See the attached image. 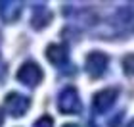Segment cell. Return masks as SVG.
<instances>
[{
  "label": "cell",
  "instance_id": "obj_13",
  "mask_svg": "<svg viewBox=\"0 0 134 127\" xmlns=\"http://www.w3.org/2000/svg\"><path fill=\"white\" fill-rule=\"evenodd\" d=\"M126 127H134V119H132L130 123H126Z\"/></svg>",
  "mask_w": 134,
  "mask_h": 127
},
{
  "label": "cell",
  "instance_id": "obj_7",
  "mask_svg": "<svg viewBox=\"0 0 134 127\" xmlns=\"http://www.w3.org/2000/svg\"><path fill=\"white\" fill-rule=\"evenodd\" d=\"M46 58L50 60L54 65L62 68V65L67 62V48L62 44H48L46 48Z\"/></svg>",
  "mask_w": 134,
  "mask_h": 127
},
{
  "label": "cell",
  "instance_id": "obj_11",
  "mask_svg": "<svg viewBox=\"0 0 134 127\" xmlns=\"http://www.w3.org/2000/svg\"><path fill=\"white\" fill-rule=\"evenodd\" d=\"M2 123H4V112L0 110V127H2Z\"/></svg>",
  "mask_w": 134,
  "mask_h": 127
},
{
  "label": "cell",
  "instance_id": "obj_1",
  "mask_svg": "<svg viewBox=\"0 0 134 127\" xmlns=\"http://www.w3.org/2000/svg\"><path fill=\"white\" fill-rule=\"evenodd\" d=\"M58 108L62 114H81L82 104L75 87H65L58 96Z\"/></svg>",
  "mask_w": 134,
  "mask_h": 127
},
{
  "label": "cell",
  "instance_id": "obj_10",
  "mask_svg": "<svg viewBox=\"0 0 134 127\" xmlns=\"http://www.w3.org/2000/svg\"><path fill=\"white\" fill-rule=\"evenodd\" d=\"M35 127H54V119L50 116H42L35 121Z\"/></svg>",
  "mask_w": 134,
  "mask_h": 127
},
{
  "label": "cell",
  "instance_id": "obj_9",
  "mask_svg": "<svg viewBox=\"0 0 134 127\" xmlns=\"http://www.w3.org/2000/svg\"><path fill=\"white\" fill-rule=\"evenodd\" d=\"M123 71L126 75H134V54H126L123 58Z\"/></svg>",
  "mask_w": 134,
  "mask_h": 127
},
{
  "label": "cell",
  "instance_id": "obj_3",
  "mask_svg": "<svg viewBox=\"0 0 134 127\" xmlns=\"http://www.w3.org/2000/svg\"><path fill=\"white\" fill-rule=\"evenodd\" d=\"M42 77H44L42 68L35 62H25L17 69V81L27 85V87H36V85L42 81Z\"/></svg>",
  "mask_w": 134,
  "mask_h": 127
},
{
  "label": "cell",
  "instance_id": "obj_4",
  "mask_svg": "<svg viewBox=\"0 0 134 127\" xmlns=\"http://www.w3.org/2000/svg\"><path fill=\"white\" fill-rule=\"evenodd\" d=\"M4 106L14 118H21L25 116L29 106H31V98L29 96H23L19 93H8L4 98Z\"/></svg>",
  "mask_w": 134,
  "mask_h": 127
},
{
  "label": "cell",
  "instance_id": "obj_2",
  "mask_svg": "<svg viewBox=\"0 0 134 127\" xmlns=\"http://www.w3.org/2000/svg\"><path fill=\"white\" fill-rule=\"evenodd\" d=\"M107 64H109V58L107 54H103L100 50H94L86 56V62H84V68H86V73L92 77V79H98L105 73L107 69Z\"/></svg>",
  "mask_w": 134,
  "mask_h": 127
},
{
  "label": "cell",
  "instance_id": "obj_8",
  "mask_svg": "<svg viewBox=\"0 0 134 127\" xmlns=\"http://www.w3.org/2000/svg\"><path fill=\"white\" fill-rule=\"evenodd\" d=\"M52 21V12L44 8V6H38V8H35L33 12V19H31V25L35 29H42V27H46L48 23Z\"/></svg>",
  "mask_w": 134,
  "mask_h": 127
},
{
  "label": "cell",
  "instance_id": "obj_5",
  "mask_svg": "<svg viewBox=\"0 0 134 127\" xmlns=\"http://www.w3.org/2000/svg\"><path fill=\"white\" fill-rule=\"evenodd\" d=\"M117 96H119V90L115 89V87H107V89L98 90V93L94 94V98H92L94 110L98 112V114L107 112L109 108H111L115 102H117Z\"/></svg>",
  "mask_w": 134,
  "mask_h": 127
},
{
  "label": "cell",
  "instance_id": "obj_6",
  "mask_svg": "<svg viewBox=\"0 0 134 127\" xmlns=\"http://www.w3.org/2000/svg\"><path fill=\"white\" fill-rule=\"evenodd\" d=\"M23 4L21 2H14V0H8V2H0V17L6 23H14L17 17L21 16Z\"/></svg>",
  "mask_w": 134,
  "mask_h": 127
},
{
  "label": "cell",
  "instance_id": "obj_12",
  "mask_svg": "<svg viewBox=\"0 0 134 127\" xmlns=\"http://www.w3.org/2000/svg\"><path fill=\"white\" fill-rule=\"evenodd\" d=\"M63 127H79V125H77V123H65Z\"/></svg>",
  "mask_w": 134,
  "mask_h": 127
}]
</instances>
